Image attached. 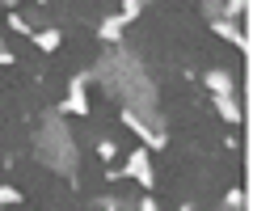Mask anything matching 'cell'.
Returning <instances> with one entry per match:
<instances>
[{
  "mask_svg": "<svg viewBox=\"0 0 253 211\" xmlns=\"http://www.w3.org/2000/svg\"><path fill=\"white\" fill-rule=\"evenodd\" d=\"M207 84L215 89V97H228V89H232V76H228V72H211Z\"/></svg>",
  "mask_w": 253,
  "mask_h": 211,
  "instance_id": "1",
  "label": "cell"
},
{
  "mask_svg": "<svg viewBox=\"0 0 253 211\" xmlns=\"http://www.w3.org/2000/svg\"><path fill=\"white\" fill-rule=\"evenodd\" d=\"M215 106H219V114H224L228 123H241V110H236V101H228V97H215Z\"/></svg>",
  "mask_w": 253,
  "mask_h": 211,
  "instance_id": "2",
  "label": "cell"
},
{
  "mask_svg": "<svg viewBox=\"0 0 253 211\" xmlns=\"http://www.w3.org/2000/svg\"><path fill=\"white\" fill-rule=\"evenodd\" d=\"M38 42H42V46H55V42H59V34H55V30H46V34H38Z\"/></svg>",
  "mask_w": 253,
  "mask_h": 211,
  "instance_id": "3",
  "label": "cell"
},
{
  "mask_svg": "<svg viewBox=\"0 0 253 211\" xmlns=\"http://www.w3.org/2000/svg\"><path fill=\"white\" fill-rule=\"evenodd\" d=\"M97 156H101V161H114L118 152H114V144H101V148H97Z\"/></svg>",
  "mask_w": 253,
  "mask_h": 211,
  "instance_id": "4",
  "label": "cell"
},
{
  "mask_svg": "<svg viewBox=\"0 0 253 211\" xmlns=\"http://www.w3.org/2000/svg\"><path fill=\"white\" fill-rule=\"evenodd\" d=\"M0 64H13V55H9V51H4V46H0Z\"/></svg>",
  "mask_w": 253,
  "mask_h": 211,
  "instance_id": "5",
  "label": "cell"
}]
</instances>
